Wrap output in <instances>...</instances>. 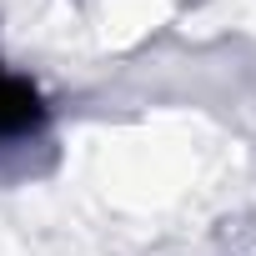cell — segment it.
Returning <instances> with one entry per match:
<instances>
[{"mask_svg": "<svg viewBox=\"0 0 256 256\" xmlns=\"http://www.w3.org/2000/svg\"><path fill=\"white\" fill-rule=\"evenodd\" d=\"M40 96H36V86L30 80H20V76H10L6 66H0V141H16V136H26L30 126H40Z\"/></svg>", "mask_w": 256, "mask_h": 256, "instance_id": "obj_1", "label": "cell"}]
</instances>
